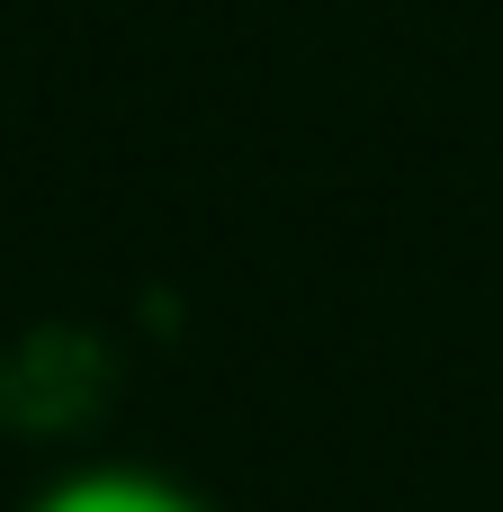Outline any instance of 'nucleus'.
I'll return each instance as SVG.
<instances>
[{"instance_id": "obj_1", "label": "nucleus", "mask_w": 503, "mask_h": 512, "mask_svg": "<svg viewBox=\"0 0 503 512\" xmlns=\"http://www.w3.org/2000/svg\"><path fill=\"white\" fill-rule=\"evenodd\" d=\"M18 512H216L162 468H63L54 486H36Z\"/></svg>"}]
</instances>
